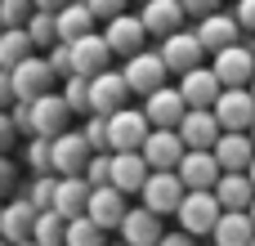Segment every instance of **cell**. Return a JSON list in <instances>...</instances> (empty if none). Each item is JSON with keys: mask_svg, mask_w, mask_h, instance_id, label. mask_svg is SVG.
<instances>
[{"mask_svg": "<svg viewBox=\"0 0 255 246\" xmlns=\"http://www.w3.org/2000/svg\"><path fill=\"white\" fill-rule=\"evenodd\" d=\"M36 206L27 202V197H9L4 202V211H0V238L9 246H22V242H31V233H36Z\"/></svg>", "mask_w": 255, "mask_h": 246, "instance_id": "obj_18", "label": "cell"}, {"mask_svg": "<svg viewBox=\"0 0 255 246\" xmlns=\"http://www.w3.org/2000/svg\"><path fill=\"white\" fill-rule=\"evenodd\" d=\"M211 67H215V76H220L224 90H251V81H255V49L251 45H233V49L215 54Z\"/></svg>", "mask_w": 255, "mask_h": 246, "instance_id": "obj_8", "label": "cell"}, {"mask_svg": "<svg viewBox=\"0 0 255 246\" xmlns=\"http://www.w3.org/2000/svg\"><path fill=\"white\" fill-rule=\"evenodd\" d=\"M45 58H49V67L58 72V81H67V76H76V63H72V45H63V40H58V45H54V49H49Z\"/></svg>", "mask_w": 255, "mask_h": 246, "instance_id": "obj_39", "label": "cell"}, {"mask_svg": "<svg viewBox=\"0 0 255 246\" xmlns=\"http://www.w3.org/2000/svg\"><path fill=\"white\" fill-rule=\"evenodd\" d=\"M85 4H90V13H94L99 22H112V18H121V13H126V4H130V0H85Z\"/></svg>", "mask_w": 255, "mask_h": 246, "instance_id": "obj_41", "label": "cell"}, {"mask_svg": "<svg viewBox=\"0 0 255 246\" xmlns=\"http://www.w3.org/2000/svg\"><path fill=\"white\" fill-rule=\"evenodd\" d=\"M188 112H193V108H188V99H184L179 85H161L157 94L143 99V117L152 121V130H179Z\"/></svg>", "mask_w": 255, "mask_h": 246, "instance_id": "obj_5", "label": "cell"}, {"mask_svg": "<svg viewBox=\"0 0 255 246\" xmlns=\"http://www.w3.org/2000/svg\"><path fill=\"white\" fill-rule=\"evenodd\" d=\"M197 40H202V49L215 58V54H224V49H233V45H242V22L233 18V13H211V18H202L197 27Z\"/></svg>", "mask_w": 255, "mask_h": 246, "instance_id": "obj_11", "label": "cell"}, {"mask_svg": "<svg viewBox=\"0 0 255 246\" xmlns=\"http://www.w3.org/2000/svg\"><path fill=\"white\" fill-rule=\"evenodd\" d=\"M215 117L224 125V134H251L255 125V94L251 90H224L215 103Z\"/></svg>", "mask_w": 255, "mask_h": 246, "instance_id": "obj_10", "label": "cell"}, {"mask_svg": "<svg viewBox=\"0 0 255 246\" xmlns=\"http://www.w3.org/2000/svg\"><path fill=\"white\" fill-rule=\"evenodd\" d=\"M179 134H184V143H188V152H215V143H220V134H224V125H220V117H215V108H193V112L184 117V125H179Z\"/></svg>", "mask_w": 255, "mask_h": 246, "instance_id": "obj_15", "label": "cell"}, {"mask_svg": "<svg viewBox=\"0 0 255 246\" xmlns=\"http://www.w3.org/2000/svg\"><path fill=\"white\" fill-rule=\"evenodd\" d=\"M58 94L67 99L72 112H85V117H90V76H67Z\"/></svg>", "mask_w": 255, "mask_h": 246, "instance_id": "obj_36", "label": "cell"}, {"mask_svg": "<svg viewBox=\"0 0 255 246\" xmlns=\"http://www.w3.org/2000/svg\"><path fill=\"white\" fill-rule=\"evenodd\" d=\"M251 94H255V81H251Z\"/></svg>", "mask_w": 255, "mask_h": 246, "instance_id": "obj_55", "label": "cell"}, {"mask_svg": "<svg viewBox=\"0 0 255 246\" xmlns=\"http://www.w3.org/2000/svg\"><path fill=\"white\" fill-rule=\"evenodd\" d=\"M76 112L67 108V99L63 94H45V99H36L31 103V134H45V139H58V134H67V121H72Z\"/></svg>", "mask_w": 255, "mask_h": 246, "instance_id": "obj_14", "label": "cell"}, {"mask_svg": "<svg viewBox=\"0 0 255 246\" xmlns=\"http://www.w3.org/2000/svg\"><path fill=\"white\" fill-rule=\"evenodd\" d=\"M85 179H90V188H108L112 184V152H94L85 166Z\"/></svg>", "mask_w": 255, "mask_h": 246, "instance_id": "obj_38", "label": "cell"}, {"mask_svg": "<svg viewBox=\"0 0 255 246\" xmlns=\"http://www.w3.org/2000/svg\"><path fill=\"white\" fill-rule=\"evenodd\" d=\"M211 242L215 246H251L255 242V220L247 211H224V220L215 224Z\"/></svg>", "mask_w": 255, "mask_h": 246, "instance_id": "obj_28", "label": "cell"}, {"mask_svg": "<svg viewBox=\"0 0 255 246\" xmlns=\"http://www.w3.org/2000/svg\"><path fill=\"white\" fill-rule=\"evenodd\" d=\"M247 175H251V184H255V161H251V170H247Z\"/></svg>", "mask_w": 255, "mask_h": 246, "instance_id": "obj_49", "label": "cell"}, {"mask_svg": "<svg viewBox=\"0 0 255 246\" xmlns=\"http://www.w3.org/2000/svg\"><path fill=\"white\" fill-rule=\"evenodd\" d=\"M139 4H148V0H139Z\"/></svg>", "mask_w": 255, "mask_h": 246, "instance_id": "obj_58", "label": "cell"}, {"mask_svg": "<svg viewBox=\"0 0 255 246\" xmlns=\"http://www.w3.org/2000/svg\"><path fill=\"white\" fill-rule=\"evenodd\" d=\"M108 246H130V242H108Z\"/></svg>", "mask_w": 255, "mask_h": 246, "instance_id": "obj_50", "label": "cell"}, {"mask_svg": "<svg viewBox=\"0 0 255 246\" xmlns=\"http://www.w3.org/2000/svg\"><path fill=\"white\" fill-rule=\"evenodd\" d=\"M18 143V125H13V117L9 112H0V157H9V148Z\"/></svg>", "mask_w": 255, "mask_h": 246, "instance_id": "obj_43", "label": "cell"}, {"mask_svg": "<svg viewBox=\"0 0 255 246\" xmlns=\"http://www.w3.org/2000/svg\"><path fill=\"white\" fill-rule=\"evenodd\" d=\"M90 179L85 175H67V179H58V197H54V211L63 215V220H81L85 211H90Z\"/></svg>", "mask_w": 255, "mask_h": 246, "instance_id": "obj_25", "label": "cell"}, {"mask_svg": "<svg viewBox=\"0 0 255 246\" xmlns=\"http://www.w3.org/2000/svg\"><path fill=\"white\" fill-rule=\"evenodd\" d=\"M251 49H255V40H251Z\"/></svg>", "mask_w": 255, "mask_h": 246, "instance_id": "obj_59", "label": "cell"}, {"mask_svg": "<svg viewBox=\"0 0 255 246\" xmlns=\"http://www.w3.org/2000/svg\"><path fill=\"white\" fill-rule=\"evenodd\" d=\"M148 179H152V166L143 152H112V188H121L126 197H139Z\"/></svg>", "mask_w": 255, "mask_h": 246, "instance_id": "obj_20", "label": "cell"}, {"mask_svg": "<svg viewBox=\"0 0 255 246\" xmlns=\"http://www.w3.org/2000/svg\"><path fill=\"white\" fill-rule=\"evenodd\" d=\"M18 188V166L9 157H0V202H9V193Z\"/></svg>", "mask_w": 255, "mask_h": 246, "instance_id": "obj_42", "label": "cell"}, {"mask_svg": "<svg viewBox=\"0 0 255 246\" xmlns=\"http://www.w3.org/2000/svg\"><path fill=\"white\" fill-rule=\"evenodd\" d=\"M85 139L94 152H112L108 148V117H85Z\"/></svg>", "mask_w": 255, "mask_h": 246, "instance_id": "obj_40", "label": "cell"}, {"mask_svg": "<svg viewBox=\"0 0 255 246\" xmlns=\"http://www.w3.org/2000/svg\"><path fill=\"white\" fill-rule=\"evenodd\" d=\"M0 246H9V242H4V238H0Z\"/></svg>", "mask_w": 255, "mask_h": 246, "instance_id": "obj_52", "label": "cell"}, {"mask_svg": "<svg viewBox=\"0 0 255 246\" xmlns=\"http://www.w3.org/2000/svg\"><path fill=\"white\" fill-rule=\"evenodd\" d=\"M94 27H99V18L90 13L85 0H72L67 9H58V40H63V45H76V40L90 36Z\"/></svg>", "mask_w": 255, "mask_h": 246, "instance_id": "obj_27", "label": "cell"}, {"mask_svg": "<svg viewBox=\"0 0 255 246\" xmlns=\"http://www.w3.org/2000/svg\"><path fill=\"white\" fill-rule=\"evenodd\" d=\"M175 220H179V229H184V233H193V238H211V233H215V224L224 220V206H220V197H215V193H188Z\"/></svg>", "mask_w": 255, "mask_h": 246, "instance_id": "obj_4", "label": "cell"}, {"mask_svg": "<svg viewBox=\"0 0 255 246\" xmlns=\"http://www.w3.org/2000/svg\"><path fill=\"white\" fill-rule=\"evenodd\" d=\"M152 134V121L143 117V108H121L117 117H108V148L112 152H143Z\"/></svg>", "mask_w": 255, "mask_h": 246, "instance_id": "obj_2", "label": "cell"}, {"mask_svg": "<svg viewBox=\"0 0 255 246\" xmlns=\"http://www.w3.org/2000/svg\"><path fill=\"white\" fill-rule=\"evenodd\" d=\"M220 4H224V0H184L188 18H197V22H202V18H211V13H220Z\"/></svg>", "mask_w": 255, "mask_h": 246, "instance_id": "obj_46", "label": "cell"}, {"mask_svg": "<svg viewBox=\"0 0 255 246\" xmlns=\"http://www.w3.org/2000/svg\"><path fill=\"white\" fill-rule=\"evenodd\" d=\"M18 197H27L36 211H54V197H58V175H31V184H27Z\"/></svg>", "mask_w": 255, "mask_h": 246, "instance_id": "obj_34", "label": "cell"}, {"mask_svg": "<svg viewBox=\"0 0 255 246\" xmlns=\"http://www.w3.org/2000/svg\"><path fill=\"white\" fill-rule=\"evenodd\" d=\"M22 246H36V242H22Z\"/></svg>", "mask_w": 255, "mask_h": 246, "instance_id": "obj_53", "label": "cell"}, {"mask_svg": "<svg viewBox=\"0 0 255 246\" xmlns=\"http://www.w3.org/2000/svg\"><path fill=\"white\" fill-rule=\"evenodd\" d=\"M67 246H108V229H99L90 215L67 224Z\"/></svg>", "mask_w": 255, "mask_h": 246, "instance_id": "obj_35", "label": "cell"}, {"mask_svg": "<svg viewBox=\"0 0 255 246\" xmlns=\"http://www.w3.org/2000/svg\"><path fill=\"white\" fill-rule=\"evenodd\" d=\"M22 161L31 166V175H54V139L31 134V139L22 143Z\"/></svg>", "mask_w": 255, "mask_h": 246, "instance_id": "obj_32", "label": "cell"}, {"mask_svg": "<svg viewBox=\"0 0 255 246\" xmlns=\"http://www.w3.org/2000/svg\"><path fill=\"white\" fill-rule=\"evenodd\" d=\"M215 197L224 211H251L255 206V184L247 170H224V179L215 184Z\"/></svg>", "mask_w": 255, "mask_h": 246, "instance_id": "obj_26", "label": "cell"}, {"mask_svg": "<svg viewBox=\"0 0 255 246\" xmlns=\"http://www.w3.org/2000/svg\"><path fill=\"white\" fill-rule=\"evenodd\" d=\"M126 99H130V85L121 72L108 67V72L90 76V117H117L121 108H130Z\"/></svg>", "mask_w": 255, "mask_h": 246, "instance_id": "obj_7", "label": "cell"}, {"mask_svg": "<svg viewBox=\"0 0 255 246\" xmlns=\"http://www.w3.org/2000/svg\"><path fill=\"white\" fill-rule=\"evenodd\" d=\"M184 197H188V188H184L179 170H152V179H148L143 193H139V202H143L148 211H157L161 220H166V215H179Z\"/></svg>", "mask_w": 255, "mask_h": 246, "instance_id": "obj_3", "label": "cell"}, {"mask_svg": "<svg viewBox=\"0 0 255 246\" xmlns=\"http://www.w3.org/2000/svg\"><path fill=\"white\" fill-rule=\"evenodd\" d=\"M121 76H126V85H130V94H157L161 85H166V76H170V67H166V58H161V49H143V54H134V58H126L121 63Z\"/></svg>", "mask_w": 255, "mask_h": 246, "instance_id": "obj_1", "label": "cell"}, {"mask_svg": "<svg viewBox=\"0 0 255 246\" xmlns=\"http://www.w3.org/2000/svg\"><path fill=\"white\" fill-rule=\"evenodd\" d=\"M117 54H112V45H108V36L103 31H90V36H81L76 45H72V63H76V76H99V72H108V63H112Z\"/></svg>", "mask_w": 255, "mask_h": 246, "instance_id": "obj_22", "label": "cell"}, {"mask_svg": "<svg viewBox=\"0 0 255 246\" xmlns=\"http://www.w3.org/2000/svg\"><path fill=\"white\" fill-rule=\"evenodd\" d=\"M233 18L242 22V31L255 36V0H233Z\"/></svg>", "mask_w": 255, "mask_h": 246, "instance_id": "obj_44", "label": "cell"}, {"mask_svg": "<svg viewBox=\"0 0 255 246\" xmlns=\"http://www.w3.org/2000/svg\"><path fill=\"white\" fill-rule=\"evenodd\" d=\"M54 81H58V72H54L49 58H40V54H31L22 67H13V90H18V99H27V103L45 99V94L54 90Z\"/></svg>", "mask_w": 255, "mask_h": 246, "instance_id": "obj_13", "label": "cell"}, {"mask_svg": "<svg viewBox=\"0 0 255 246\" xmlns=\"http://www.w3.org/2000/svg\"><path fill=\"white\" fill-rule=\"evenodd\" d=\"M161 246H197V238H193V233H184V229H175V233H166V238H161Z\"/></svg>", "mask_w": 255, "mask_h": 246, "instance_id": "obj_47", "label": "cell"}, {"mask_svg": "<svg viewBox=\"0 0 255 246\" xmlns=\"http://www.w3.org/2000/svg\"><path fill=\"white\" fill-rule=\"evenodd\" d=\"M143 157L152 170H179V161L188 157V143L179 130H152L148 143H143Z\"/></svg>", "mask_w": 255, "mask_h": 246, "instance_id": "obj_19", "label": "cell"}, {"mask_svg": "<svg viewBox=\"0 0 255 246\" xmlns=\"http://www.w3.org/2000/svg\"><path fill=\"white\" fill-rule=\"evenodd\" d=\"M179 90H184L188 108H215V103H220V94H224V85H220L215 67H197V72L179 76Z\"/></svg>", "mask_w": 255, "mask_h": 246, "instance_id": "obj_24", "label": "cell"}, {"mask_svg": "<svg viewBox=\"0 0 255 246\" xmlns=\"http://www.w3.org/2000/svg\"><path fill=\"white\" fill-rule=\"evenodd\" d=\"M90 157H94V148H90L85 130H67V134L54 139V175H58V179H67V175H85Z\"/></svg>", "mask_w": 255, "mask_h": 246, "instance_id": "obj_12", "label": "cell"}, {"mask_svg": "<svg viewBox=\"0 0 255 246\" xmlns=\"http://www.w3.org/2000/svg\"><path fill=\"white\" fill-rule=\"evenodd\" d=\"M0 211H4V202H0Z\"/></svg>", "mask_w": 255, "mask_h": 246, "instance_id": "obj_56", "label": "cell"}, {"mask_svg": "<svg viewBox=\"0 0 255 246\" xmlns=\"http://www.w3.org/2000/svg\"><path fill=\"white\" fill-rule=\"evenodd\" d=\"M103 36H108V45H112V54H117L121 63L148 49V27H143L139 13H121V18H112V22L103 27Z\"/></svg>", "mask_w": 255, "mask_h": 246, "instance_id": "obj_9", "label": "cell"}, {"mask_svg": "<svg viewBox=\"0 0 255 246\" xmlns=\"http://www.w3.org/2000/svg\"><path fill=\"white\" fill-rule=\"evenodd\" d=\"M31 13H36L31 0H0V22H4V27H27Z\"/></svg>", "mask_w": 255, "mask_h": 246, "instance_id": "obj_37", "label": "cell"}, {"mask_svg": "<svg viewBox=\"0 0 255 246\" xmlns=\"http://www.w3.org/2000/svg\"><path fill=\"white\" fill-rule=\"evenodd\" d=\"M247 215H251V220H255V206H251V211H247Z\"/></svg>", "mask_w": 255, "mask_h": 246, "instance_id": "obj_51", "label": "cell"}, {"mask_svg": "<svg viewBox=\"0 0 255 246\" xmlns=\"http://www.w3.org/2000/svg\"><path fill=\"white\" fill-rule=\"evenodd\" d=\"M139 18H143L148 36L166 40V36L184 31V18H188V9H184V0H148V4H139Z\"/></svg>", "mask_w": 255, "mask_h": 246, "instance_id": "obj_17", "label": "cell"}, {"mask_svg": "<svg viewBox=\"0 0 255 246\" xmlns=\"http://www.w3.org/2000/svg\"><path fill=\"white\" fill-rule=\"evenodd\" d=\"M251 246H255V242H251Z\"/></svg>", "mask_w": 255, "mask_h": 246, "instance_id": "obj_60", "label": "cell"}, {"mask_svg": "<svg viewBox=\"0 0 255 246\" xmlns=\"http://www.w3.org/2000/svg\"><path fill=\"white\" fill-rule=\"evenodd\" d=\"M179 179H184L188 193H215V184L224 179V166H220L215 152H188L179 161Z\"/></svg>", "mask_w": 255, "mask_h": 246, "instance_id": "obj_16", "label": "cell"}, {"mask_svg": "<svg viewBox=\"0 0 255 246\" xmlns=\"http://www.w3.org/2000/svg\"><path fill=\"white\" fill-rule=\"evenodd\" d=\"M126 202H130V197L108 184V188H94V193H90V211H85V215H90L99 229H108V233L117 229V233H121V224H126V215H130Z\"/></svg>", "mask_w": 255, "mask_h": 246, "instance_id": "obj_21", "label": "cell"}, {"mask_svg": "<svg viewBox=\"0 0 255 246\" xmlns=\"http://www.w3.org/2000/svg\"><path fill=\"white\" fill-rule=\"evenodd\" d=\"M31 4H36V9H45V13H58V9H67L72 0H31Z\"/></svg>", "mask_w": 255, "mask_h": 246, "instance_id": "obj_48", "label": "cell"}, {"mask_svg": "<svg viewBox=\"0 0 255 246\" xmlns=\"http://www.w3.org/2000/svg\"><path fill=\"white\" fill-rule=\"evenodd\" d=\"M0 31H4V22H0Z\"/></svg>", "mask_w": 255, "mask_h": 246, "instance_id": "obj_57", "label": "cell"}, {"mask_svg": "<svg viewBox=\"0 0 255 246\" xmlns=\"http://www.w3.org/2000/svg\"><path fill=\"white\" fill-rule=\"evenodd\" d=\"M161 58H166V67H170V76H188V72H197V67H206V49H202V40H197V31H188V27L161 40Z\"/></svg>", "mask_w": 255, "mask_h": 246, "instance_id": "obj_6", "label": "cell"}, {"mask_svg": "<svg viewBox=\"0 0 255 246\" xmlns=\"http://www.w3.org/2000/svg\"><path fill=\"white\" fill-rule=\"evenodd\" d=\"M251 139H255V125H251Z\"/></svg>", "mask_w": 255, "mask_h": 246, "instance_id": "obj_54", "label": "cell"}, {"mask_svg": "<svg viewBox=\"0 0 255 246\" xmlns=\"http://www.w3.org/2000/svg\"><path fill=\"white\" fill-rule=\"evenodd\" d=\"M215 157H220V166H224V170H251V161H255V139H251V134H220Z\"/></svg>", "mask_w": 255, "mask_h": 246, "instance_id": "obj_29", "label": "cell"}, {"mask_svg": "<svg viewBox=\"0 0 255 246\" xmlns=\"http://www.w3.org/2000/svg\"><path fill=\"white\" fill-rule=\"evenodd\" d=\"M31 54H36V45H31L27 27H4V31H0V67H4V72L22 67Z\"/></svg>", "mask_w": 255, "mask_h": 246, "instance_id": "obj_30", "label": "cell"}, {"mask_svg": "<svg viewBox=\"0 0 255 246\" xmlns=\"http://www.w3.org/2000/svg\"><path fill=\"white\" fill-rule=\"evenodd\" d=\"M27 36H31V45H36V49H54V45H58V13L36 9V13H31V22H27Z\"/></svg>", "mask_w": 255, "mask_h": 246, "instance_id": "obj_33", "label": "cell"}, {"mask_svg": "<svg viewBox=\"0 0 255 246\" xmlns=\"http://www.w3.org/2000/svg\"><path fill=\"white\" fill-rule=\"evenodd\" d=\"M67 224H72V220H63L58 211H40V215H36L31 242L36 246H67Z\"/></svg>", "mask_w": 255, "mask_h": 246, "instance_id": "obj_31", "label": "cell"}, {"mask_svg": "<svg viewBox=\"0 0 255 246\" xmlns=\"http://www.w3.org/2000/svg\"><path fill=\"white\" fill-rule=\"evenodd\" d=\"M18 103V90H13V72H4L0 67V112H9Z\"/></svg>", "mask_w": 255, "mask_h": 246, "instance_id": "obj_45", "label": "cell"}, {"mask_svg": "<svg viewBox=\"0 0 255 246\" xmlns=\"http://www.w3.org/2000/svg\"><path fill=\"white\" fill-rule=\"evenodd\" d=\"M161 238H166L161 215L148 211V206H130V215H126V224H121V242H130V246H161Z\"/></svg>", "mask_w": 255, "mask_h": 246, "instance_id": "obj_23", "label": "cell"}]
</instances>
